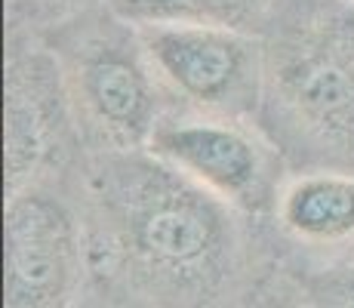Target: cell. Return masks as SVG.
<instances>
[{
    "label": "cell",
    "instance_id": "cell-10",
    "mask_svg": "<svg viewBox=\"0 0 354 308\" xmlns=\"http://www.w3.org/2000/svg\"><path fill=\"white\" fill-rule=\"evenodd\" d=\"M308 308H354V246L342 256L308 269H283Z\"/></svg>",
    "mask_w": 354,
    "mask_h": 308
},
{
    "label": "cell",
    "instance_id": "cell-4",
    "mask_svg": "<svg viewBox=\"0 0 354 308\" xmlns=\"http://www.w3.org/2000/svg\"><path fill=\"white\" fill-rule=\"evenodd\" d=\"M90 280V237L71 173L6 194L3 308H77Z\"/></svg>",
    "mask_w": 354,
    "mask_h": 308
},
{
    "label": "cell",
    "instance_id": "cell-3",
    "mask_svg": "<svg viewBox=\"0 0 354 308\" xmlns=\"http://www.w3.org/2000/svg\"><path fill=\"white\" fill-rule=\"evenodd\" d=\"M37 31L62 65L84 154L148 152L173 102L148 62L139 28L96 6Z\"/></svg>",
    "mask_w": 354,
    "mask_h": 308
},
{
    "label": "cell",
    "instance_id": "cell-5",
    "mask_svg": "<svg viewBox=\"0 0 354 308\" xmlns=\"http://www.w3.org/2000/svg\"><path fill=\"white\" fill-rule=\"evenodd\" d=\"M62 65L44 31L6 22L3 56V188L65 176L80 161Z\"/></svg>",
    "mask_w": 354,
    "mask_h": 308
},
{
    "label": "cell",
    "instance_id": "cell-11",
    "mask_svg": "<svg viewBox=\"0 0 354 308\" xmlns=\"http://www.w3.org/2000/svg\"><path fill=\"white\" fill-rule=\"evenodd\" d=\"M108 0H6V22L50 28L56 22L77 16V12L105 6Z\"/></svg>",
    "mask_w": 354,
    "mask_h": 308
},
{
    "label": "cell",
    "instance_id": "cell-13",
    "mask_svg": "<svg viewBox=\"0 0 354 308\" xmlns=\"http://www.w3.org/2000/svg\"><path fill=\"white\" fill-rule=\"evenodd\" d=\"M77 308H148V305L139 302V299H133L129 293L120 290V287H114L111 280L93 275L90 290H86V296L80 299Z\"/></svg>",
    "mask_w": 354,
    "mask_h": 308
},
{
    "label": "cell",
    "instance_id": "cell-7",
    "mask_svg": "<svg viewBox=\"0 0 354 308\" xmlns=\"http://www.w3.org/2000/svg\"><path fill=\"white\" fill-rule=\"evenodd\" d=\"M169 102L192 111L256 120L262 40L209 25H136Z\"/></svg>",
    "mask_w": 354,
    "mask_h": 308
},
{
    "label": "cell",
    "instance_id": "cell-6",
    "mask_svg": "<svg viewBox=\"0 0 354 308\" xmlns=\"http://www.w3.org/2000/svg\"><path fill=\"white\" fill-rule=\"evenodd\" d=\"M148 152L259 225L271 222L277 194L292 173L256 120L179 105L163 114Z\"/></svg>",
    "mask_w": 354,
    "mask_h": 308
},
{
    "label": "cell",
    "instance_id": "cell-2",
    "mask_svg": "<svg viewBox=\"0 0 354 308\" xmlns=\"http://www.w3.org/2000/svg\"><path fill=\"white\" fill-rule=\"evenodd\" d=\"M259 40L262 133L292 173H354V3L277 0Z\"/></svg>",
    "mask_w": 354,
    "mask_h": 308
},
{
    "label": "cell",
    "instance_id": "cell-9",
    "mask_svg": "<svg viewBox=\"0 0 354 308\" xmlns=\"http://www.w3.org/2000/svg\"><path fill=\"white\" fill-rule=\"evenodd\" d=\"M277 0H108L129 25H209L262 34Z\"/></svg>",
    "mask_w": 354,
    "mask_h": 308
},
{
    "label": "cell",
    "instance_id": "cell-8",
    "mask_svg": "<svg viewBox=\"0 0 354 308\" xmlns=\"http://www.w3.org/2000/svg\"><path fill=\"white\" fill-rule=\"evenodd\" d=\"M265 231L274 265L283 269H308L348 253L354 246V173H290Z\"/></svg>",
    "mask_w": 354,
    "mask_h": 308
},
{
    "label": "cell",
    "instance_id": "cell-14",
    "mask_svg": "<svg viewBox=\"0 0 354 308\" xmlns=\"http://www.w3.org/2000/svg\"><path fill=\"white\" fill-rule=\"evenodd\" d=\"M348 3H354V0H348Z\"/></svg>",
    "mask_w": 354,
    "mask_h": 308
},
{
    "label": "cell",
    "instance_id": "cell-1",
    "mask_svg": "<svg viewBox=\"0 0 354 308\" xmlns=\"http://www.w3.org/2000/svg\"><path fill=\"white\" fill-rule=\"evenodd\" d=\"M93 275L148 308H241L274 269L265 225L151 152L80 154Z\"/></svg>",
    "mask_w": 354,
    "mask_h": 308
},
{
    "label": "cell",
    "instance_id": "cell-12",
    "mask_svg": "<svg viewBox=\"0 0 354 308\" xmlns=\"http://www.w3.org/2000/svg\"><path fill=\"white\" fill-rule=\"evenodd\" d=\"M241 308H308V302L302 299V293H299V287L292 284L287 271H281L274 265L271 275L259 284V290Z\"/></svg>",
    "mask_w": 354,
    "mask_h": 308
}]
</instances>
